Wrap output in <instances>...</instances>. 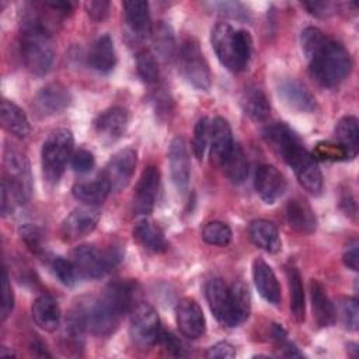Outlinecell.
I'll use <instances>...</instances> for the list:
<instances>
[{
  "label": "cell",
  "instance_id": "6da1fadb",
  "mask_svg": "<svg viewBox=\"0 0 359 359\" xmlns=\"http://www.w3.org/2000/svg\"><path fill=\"white\" fill-rule=\"evenodd\" d=\"M300 42L309 60L310 73L317 83L324 87H335L349 76L352 62L341 42L328 38L316 27L304 28Z\"/></svg>",
  "mask_w": 359,
  "mask_h": 359
},
{
  "label": "cell",
  "instance_id": "7a4b0ae2",
  "mask_svg": "<svg viewBox=\"0 0 359 359\" xmlns=\"http://www.w3.org/2000/svg\"><path fill=\"white\" fill-rule=\"evenodd\" d=\"M264 137L293 168L303 188L313 195H318L323 189V174L314 156L306 150L300 137L283 122L269 125L264 130Z\"/></svg>",
  "mask_w": 359,
  "mask_h": 359
},
{
  "label": "cell",
  "instance_id": "3957f363",
  "mask_svg": "<svg viewBox=\"0 0 359 359\" xmlns=\"http://www.w3.org/2000/svg\"><path fill=\"white\" fill-rule=\"evenodd\" d=\"M21 55L24 65L34 76H45L55 59L52 36L43 21L35 14H27L21 22Z\"/></svg>",
  "mask_w": 359,
  "mask_h": 359
},
{
  "label": "cell",
  "instance_id": "277c9868",
  "mask_svg": "<svg viewBox=\"0 0 359 359\" xmlns=\"http://www.w3.org/2000/svg\"><path fill=\"white\" fill-rule=\"evenodd\" d=\"M210 42L220 63L231 72H241L247 67L252 39L244 29H234L227 22H217L212 28Z\"/></svg>",
  "mask_w": 359,
  "mask_h": 359
},
{
  "label": "cell",
  "instance_id": "5b68a950",
  "mask_svg": "<svg viewBox=\"0 0 359 359\" xmlns=\"http://www.w3.org/2000/svg\"><path fill=\"white\" fill-rule=\"evenodd\" d=\"M73 151V135L66 128L49 133L42 146V172L49 184H57Z\"/></svg>",
  "mask_w": 359,
  "mask_h": 359
},
{
  "label": "cell",
  "instance_id": "8992f818",
  "mask_svg": "<svg viewBox=\"0 0 359 359\" xmlns=\"http://www.w3.org/2000/svg\"><path fill=\"white\" fill-rule=\"evenodd\" d=\"M122 252L116 247L100 251L91 244H81L72 252V261L80 278L100 279L118 265Z\"/></svg>",
  "mask_w": 359,
  "mask_h": 359
},
{
  "label": "cell",
  "instance_id": "52a82bcc",
  "mask_svg": "<svg viewBox=\"0 0 359 359\" xmlns=\"http://www.w3.org/2000/svg\"><path fill=\"white\" fill-rule=\"evenodd\" d=\"M4 178L17 196L18 203H25L31 198L32 177L27 156L13 144H6L3 151Z\"/></svg>",
  "mask_w": 359,
  "mask_h": 359
},
{
  "label": "cell",
  "instance_id": "ba28073f",
  "mask_svg": "<svg viewBox=\"0 0 359 359\" xmlns=\"http://www.w3.org/2000/svg\"><path fill=\"white\" fill-rule=\"evenodd\" d=\"M180 70L182 76L194 87L199 90H208L212 83L209 65L199 48V43L194 38H187L180 48Z\"/></svg>",
  "mask_w": 359,
  "mask_h": 359
},
{
  "label": "cell",
  "instance_id": "9c48e42d",
  "mask_svg": "<svg viewBox=\"0 0 359 359\" xmlns=\"http://www.w3.org/2000/svg\"><path fill=\"white\" fill-rule=\"evenodd\" d=\"M130 338L140 349H149L160 335V318L157 311L147 303H140L132 310Z\"/></svg>",
  "mask_w": 359,
  "mask_h": 359
},
{
  "label": "cell",
  "instance_id": "30bf717a",
  "mask_svg": "<svg viewBox=\"0 0 359 359\" xmlns=\"http://www.w3.org/2000/svg\"><path fill=\"white\" fill-rule=\"evenodd\" d=\"M136 299V283L132 280H115L105 286L97 299L100 306L118 321L126 314Z\"/></svg>",
  "mask_w": 359,
  "mask_h": 359
},
{
  "label": "cell",
  "instance_id": "8fae6325",
  "mask_svg": "<svg viewBox=\"0 0 359 359\" xmlns=\"http://www.w3.org/2000/svg\"><path fill=\"white\" fill-rule=\"evenodd\" d=\"M137 164V154L133 149L126 147L116 151L104 170V177L111 185V191L123 189L135 172Z\"/></svg>",
  "mask_w": 359,
  "mask_h": 359
},
{
  "label": "cell",
  "instance_id": "7c38bea8",
  "mask_svg": "<svg viewBox=\"0 0 359 359\" xmlns=\"http://www.w3.org/2000/svg\"><path fill=\"white\" fill-rule=\"evenodd\" d=\"M101 217L98 206L84 205L72 210L62 224V234L66 240H77L90 234Z\"/></svg>",
  "mask_w": 359,
  "mask_h": 359
},
{
  "label": "cell",
  "instance_id": "4fadbf2b",
  "mask_svg": "<svg viewBox=\"0 0 359 359\" xmlns=\"http://www.w3.org/2000/svg\"><path fill=\"white\" fill-rule=\"evenodd\" d=\"M70 101V93L62 83H49L36 93L32 107L38 115L50 116L66 109Z\"/></svg>",
  "mask_w": 359,
  "mask_h": 359
},
{
  "label": "cell",
  "instance_id": "5bb4252c",
  "mask_svg": "<svg viewBox=\"0 0 359 359\" xmlns=\"http://www.w3.org/2000/svg\"><path fill=\"white\" fill-rule=\"evenodd\" d=\"M175 317L180 331L191 338L196 339L205 334L206 321L201 306L191 297H184L175 307Z\"/></svg>",
  "mask_w": 359,
  "mask_h": 359
},
{
  "label": "cell",
  "instance_id": "9a60e30c",
  "mask_svg": "<svg viewBox=\"0 0 359 359\" xmlns=\"http://www.w3.org/2000/svg\"><path fill=\"white\" fill-rule=\"evenodd\" d=\"M160 187V171L154 165H149L142 172L135 196H133V208L137 215H149L153 208L157 198Z\"/></svg>",
  "mask_w": 359,
  "mask_h": 359
},
{
  "label": "cell",
  "instance_id": "2e32d148",
  "mask_svg": "<svg viewBox=\"0 0 359 359\" xmlns=\"http://www.w3.org/2000/svg\"><path fill=\"white\" fill-rule=\"evenodd\" d=\"M255 189L259 198L265 203L271 205L285 194L286 180L276 167L271 164H262L255 172Z\"/></svg>",
  "mask_w": 359,
  "mask_h": 359
},
{
  "label": "cell",
  "instance_id": "e0dca14e",
  "mask_svg": "<svg viewBox=\"0 0 359 359\" xmlns=\"http://www.w3.org/2000/svg\"><path fill=\"white\" fill-rule=\"evenodd\" d=\"M128 112L122 107H112L102 111L94 121V129L101 140L111 143L118 140L128 128Z\"/></svg>",
  "mask_w": 359,
  "mask_h": 359
},
{
  "label": "cell",
  "instance_id": "ac0fdd59",
  "mask_svg": "<svg viewBox=\"0 0 359 359\" xmlns=\"http://www.w3.org/2000/svg\"><path fill=\"white\" fill-rule=\"evenodd\" d=\"M168 161L172 182L180 191H185L191 175V161L184 137L177 136L172 139L168 150Z\"/></svg>",
  "mask_w": 359,
  "mask_h": 359
},
{
  "label": "cell",
  "instance_id": "d6986e66",
  "mask_svg": "<svg viewBox=\"0 0 359 359\" xmlns=\"http://www.w3.org/2000/svg\"><path fill=\"white\" fill-rule=\"evenodd\" d=\"M278 93L280 100L300 112H310L316 108V100L310 90L296 79H285L279 83Z\"/></svg>",
  "mask_w": 359,
  "mask_h": 359
},
{
  "label": "cell",
  "instance_id": "ffe728a7",
  "mask_svg": "<svg viewBox=\"0 0 359 359\" xmlns=\"http://www.w3.org/2000/svg\"><path fill=\"white\" fill-rule=\"evenodd\" d=\"M252 278L259 294L271 304L278 306L282 299L279 282L272 271V268L261 258L252 262Z\"/></svg>",
  "mask_w": 359,
  "mask_h": 359
},
{
  "label": "cell",
  "instance_id": "44dd1931",
  "mask_svg": "<svg viewBox=\"0 0 359 359\" xmlns=\"http://www.w3.org/2000/svg\"><path fill=\"white\" fill-rule=\"evenodd\" d=\"M123 10H125V21L130 32L139 39L149 38L151 35L153 25H151L147 1H142V0L125 1Z\"/></svg>",
  "mask_w": 359,
  "mask_h": 359
},
{
  "label": "cell",
  "instance_id": "7402d4cb",
  "mask_svg": "<svg viewBox=\"0 0 359 359\" xmlns=\"http://www.w3.org/2000/svg\"><path fill=\"white\" fill-rule=\"evenodd\" d=\"M230 299H229V314H227V327H237L243 324L251 310V299L250 292L245 283L236 282L230 287Z\"/></svg>",
  "mask_w": 359,
  "mask_h": 359
},
{
  "label": "cell",
  "instance_id": "603a6c76",
  "mask_svg": "<svg viewBox=\"0 0 359 359\" xmlns=\"http://www.w3.org/2000/svg\"><path fill=\"white\" fill-rule=\"evenodd\" d=\"M90 66L100 73H109L116 65V53L114 41L108 34L98 36L88 52Z\"/></svg>",
  "mask_w": 359,
  "mask_h": 359
},
{
  "label": "cell",
  "instance_id": "cb8c5ba5",
  "mask_svg": "<svg viewBox=\"0 0 359 359\" xmlns=\"http://www.w3.org/2000/svg\"><path fill=\"white\" fill-rule=\"evenodd\" d=\"M286 219L289 226L303 234H310L316 230L317 220L311 206L300 198L290 199L286 206Z\"/></svg>",
  "mask_w": 359,
  "mask_h": 359
},
{
  "label": "cell",
  "instance_id": "d4e9b609",
  "mask_svg": "<svg viewBox=\"0 0 359 359\" xmlns=\"http://www.w3.org/2000/svg\"><path fill=\"white\" fill-rule=\"evenodd\" d=\"M250 237L261 250L275 254L282 248V240L278 227L265 219H257L250 224Z\"/></svg>",
  "mask_w": 359,
  "mask_h": 359
},
{
  "label": "cell",
  "instance_id": "484cf974",
  "mask_svg": "<svg viewBox=\"0 0 359 359\" xmlns=\"http://www.w3.org/2000/svg\"><path fill=\"white\" fill-rule=\"evenodd\" d=\"M210 154L212 157L217 161L222 163L224 157L229 154L231 150L234 142H233V135H231V128L229 122L217 116L210 123Z\"/></svg>",
  "mask_w": 359,
  "mask_h": 359
},
{
  "label": "cell",
  "instance_id": "4316f807",
  "mask_svg": "<svg viewBox=\"0 0 359 359\" xmlns=\"http://www.w3.org/2000/svg\"><path fill=\"white\" fill-rule=\"evenodd\" d=\"M111 191V185L104 175L91 181H80L73 185V196L84 205L97 206L102 203Z\"/></svg>",
  "mask_w": 359,
  "mask_h": 359
},
{
  "label": "cell",
  "instance_id": "83f0119b",
  "mask_svg": "<svg viewBox=\"0 0 359 359\" xmlns=\"http://www.w3.org/2000/svg\"><path fill=\"white\" fill-rule=\"evenodd\" d=\"M32 318L42 330L55 331L60 324V307L57 302L49 294L36 297L32 304Z\"/></svg>",
  "mask_w": 359,
  "mask_h": 359
},
{
  "label": "cell",
  "instance_id": "f1b7e54d",
  "mask_svg": "<svg viewBox=\"0 0 359 359\" xmlns=\"http://www.w3.org/2000/svg\"><path fill=\"white\" fill-rule=\"evenodd\" d=\"M313 316L318 327H330L335 321V307L325 293L324 286L318 280H311L310 283Z\"/></svg>",
  "mask_w": 359,
  "mask_h": 359
},
{
  "label": "cell",
  "instance_id": "f546056e",
  "mask_svg": "<svg viewBox=\"0 0 359 359\" xmlns=\"http://www.w3.org/2000/svg\"><path fill=\"white\" fill-rule=\"evenodd\" d=\"M206 300L209 303L210 311L213 316L226 325L227 314H229V299H230V289L222 279H210L205 287Z\"/></svg>",
  "mask_w": 359,
  "mask_h": 359
},
{
  "label": "cell",
  "instance_id": "4dcf8cb0",
  "mask_svg": "<svg viewBox=\"0 0 359 359\" xmlns=\"http://www.w3.org/2000/svg\"><path fill=\"white\" fill-rule=\"evenodd\" d=\"M335 137L338 146L344 150L346 158H353L358 154L359 144V125L352 115L341 118L335 126Z\"/></svg>",
  "mask_w": 359,
  "mask_h": 359
},
{
  "label": "cell",
  "instance_id": "1f68e13d",
  "mask_svg": "<svg viewBox=\"0 0 359 359\" xmlns=\"http://www.w3.org/2000/svg\"><path fill=\"white\" fill-rule=\"evenodd\" d=\"M1 125L17 137H27L31 132V125L24 111L8 100L1 101Z\"/></svg>",
  "mask_w": 359,
  "mask_h": 359
},
{
  "label": "cell",
  "instance_id": "d6a6232c",
  "mask_svg": "<svg viewBox=\"0 0 359 359\" xmlns=\"http://www.w3.org/2000/svg\"><path fill=\"white\" fill-rule=\"evenodd\" d=\"M133 237L149 251L163 252L167 250V241L163 231L147 219H142L135 224Z\"/></svg>",
  "mask_w": 359,
  "mask_h": 359
},
{
  "label": "cell",
  "instance_id": "836d02e7",
  "mask_svg": "<svg viewBox=\"0 0 359 359\" xmlns=\"http://www.w3.org/2000/svg\"><path fill=\"white\" fill-rule=\"evenodd\" d=\"M243 111L254 121H264L269 116L271 105L265 93L258 87H247L241 95Z\"/></svg>",
  "mask_w": 359,
  "mask_h": 359
},
{
  "label": "cell",
  "instance_id": "e575fe53",
  "mask_svg": "<svg viewBox=\"0 0 359 359\" xmlns=\"http://www.w3.org/2000/svg\"><path fill=\"white\" fill-rule=\"evenodd\" d=\"M289 292H290V313L297 323H303L306 317V300L304 289L302 283L300 272L296 266H287L286 269Z\"/></svg>",
  "mask_w": 359,
  "mask_h": 359
},
{
  "label": "cell",
  "instance_id": "d590c367",
  "mask_svg": "<svg viewBox=\"0 0 359 359\" xmlns=\"http://www.w3.org/2000/svg\"><path fill=\"white\" fill-rule=\"evenodd\" d=\"M220 164L223 165L226 175L236 184L243 182L248 175V161L240 144L234 143L231 150Z\"/></svg>",
  "mask_w": 359,
  "mask_h": 359
},
{
  "label": "cell",
  "instance_id": "8d00e7d4",
  "mask_svg": "<svg viewBox=\"0 0 359 359\" xmlns=\"http://www.w3.org/2000/svg\"><path fill=\"white\" fill-rule=\"evenodd\" d=\"M157 53L164 59H171L175 52V38L170 25L160 21L151 31Z\"/></svg>",
  "mask_w": 359,
  "mask_h": 359
},
{
  "label": "cell",
  "instance_id": "74e56055",
  "mask_svg": "<svg viewBox=\"0 0 359 359\" xmlns=\"http://www.w3.org/2000/svg\"><path fill=\"white\" fill-rule=\"evenodd\" d=\"M231 229L219 220L209 222L202 229V238L210 245L224 247L231 241Z\"/></svg>",
  "mask_w": 359,
  "mask_h": 359
},
{
  "label": "cell",
  "instance_id": "f35d334b",
  "mask_svg": "<svg viewBox=\"0 0 359 359\" xmlns=\"http://www.w3.org/2000/svg\"><path fill=\"white\" fill-rule=\"evenodd\" d=\"M136 66H137V73L144 83L153 84L158 80L160 77L158 63L156 56L151 52L149 50L139 52L136 56Z\"/></svg>",
  "mask_w": 359,
  "mask_h": 359
},
{
  "label": "cell",
  "instance_id": "ab89813d",
  "mask_svg": "<svg viewBox=\"0 0 359 359\" xmlns=\"http://www.w3.org/2000/svg\"><path fill=\"white\" fill-rule=\"evenodd\" d=\"M52 271L55 276L66 286H73L80 278L73 261H69L63 257H55L52 259Z\"/></svg>",
  "mask_w": 359,
  "mask_h": 359
},
{
  "label": "cell",
  "instance_id": "60d3db41",
  "mask_svg": "<svg viewBox=\"0 0 359 359\" xmlns=\"http://www.w3.org/2000/svg\"><path fill=\"white\" fill-rule=\"evenodd\" d=\"M209 136H210V123L208 121L206 116L201 118L196 125H195V130H194V140H192V150L196 158H202L205 154V150L208 147V142H209Z\"/></svg>",
  "mask_w": 359,
  "mask_h": 359
},
{
  "label": "cell",
  "instance_id": "b9f144b4",
  "mask_svg": "<svg viewBox=\"0 0 359 359\" xmlns=\"http://www.w3.org/2000/svg\"><path fill=\"white\" fill-rule=\"evenodd\" d=\"M339 316L342 320V324L346 330L356 331L359 324V307L358 302L353 297H344L339 302Z\"/></svg>",
  "mask_w": 359,
  "mask_h": 359
},
{
  "label": "cell",
  "instance_id": "7bdbcfd3",
  "mask_svg": "<svg viewBox=\"0 0 359 359\" xmlns=\"http://www.w3.org/2000/svg\"><path fill=\"white\" fill-rule=\"evenodd\" d=\"M20 234L27 247L35 252L39 254L43 251V233L41 231L39 227L34 224H24L20 227Z\"/></svg>",
  "mask_w": 359,
  "mask_h": 359
},
{
  "label": "cell",
  "instance_id": "ee69618b",
  "mask_svg": "<svg viewBox=\"0 0 359 359\" xmlns=\"http://www.w3.org/2000/svg\"><path fill=\"white\" fill-rule=\"evenodd\" d=\"M14 307V293L8 279L7 269L1 271V320H6Z\"/></svg>",
  "mask_w": 359,
  "mask_h": 359
},
{
  "label": "cell",
  "instance_id": "f6af8a7d",
  "mask_svg": "<svg viewBox=\"0 0 359 359\" xmlns=\"http://www.w3.org/2000/svg\"><path fill=\"white\" fill-rule=\"evenodd\" d=\"M94 164H95V160L93 153L86 149H79L72 156V167L77 172H87L94 167Z\"/></svg>",
  "mask_w": 359,
  "mask_h": 359
},
{
  "label": "cell",
  "instance_id": "bcb514c9",
  "mask_svg": "<svg viewBox=\"0 0 359 359\" xmlns=\"http://www.w3.org/2000/svg\"><path fill=\"white\" fill-rule=\"evenodd\" d=\"M17 205H20V203L17 201L15 194L13 192L8 182L6 180H3L1 181V215L3 216L10 215Z\"/></svg>",
  "mask_w": 359,
  "mask_h": 359
},
{
  "label": "cell",
  "instance_id": "7dc6e473",
  "mask_svg": "<svg viewBox=\"0 0 359 359\" xmlns=\"http://www.w3.org/2000/svg\"><path fill=\"white\" fill-rule=\"evenodd\" d=\"M234 356H236L234 346L226 341L215 344L206 352V358H209V359H230Z\"/></svg>",
  "mask_w": 359,
  "mask_h": 359
},
{
  "label": "cell",
  "instance_id": "c3c4849f",
  "mask_svg": "<svg viewBox=\"0 0 359 359\" xmlns=\"http://www.w3.org/2000/svg\"><path fill=\"white\" fill-rule=\"evenodd\" d=\"M86 10L87 14L95 20V21H102L108 13H109V1L105 0H93L86 3Z\"/></svg>",
  "mask_w": 359,
  "mask_h": 359
},
{
  "label": "cell",
  "instance_id": "681fc988",
  "mask_svg": "<svg viewBox=\"0 0 359 359\" xmlns=\"http://www.w3.org/2000/svg\"><path fill=\"white\" fill-rule=\"evenodd\" d=\"M303 6L317 17H328L337 10V4L332 1H306Z\"/></svg>",
  "mask_w": 359,
  "mask_h": 359
},
{
  "label": "cell",
  "instance_id": "f907efd6",
  "mask_svg": "<svg viewBox=\"0 0 359 359\" xmlns=\"http://www.w3.org/2000/svg\"><path fill=\"white\" fill-rule=\"evenodd\" d=\"M158 338L161 339L163 346H164L170 353H172V355H175V356H182V355H184V352H182L184 348H182L181 342H180L171 332L164 331V332H161V334L158 335Z\"/></svg>",
  "mask_w": 359,
  "mask_h": 359
},
{
  "label": "cell",
  "instance_id": "816d5d0a",
  "mask_svg": "<svg viewBox=\"0 0 359 359\" xmlns=\"http://www.w3.org/2000/svg\"><path fill=\"white\" fill-rule=\"evenodd\" d=\"M317 154L321 156L323 158H332V160L344 158V160H346L344 150L338 144H330V143L318 144Z\"/></svg>",
  "mask_w": 359,
  "mask_h": 359
},
{
  "label": "cell",
  "instance_id": "f5cc1de1",
  "mask_svg": "<svg viewBox=\"0 0 359 359\" xmlns=\"http://www.w3.org/2000/svg\"><path fill=\"white\" fill-rule=\"evenodd\" d=\"M344 264L352 269V271H358V261H359V254H358V241H353L352 244L348 245V248L345 250L344 255H342Z\"/></svg>",
  "mask_w": 359,
  "mask_h": 359
}]
</instances>
